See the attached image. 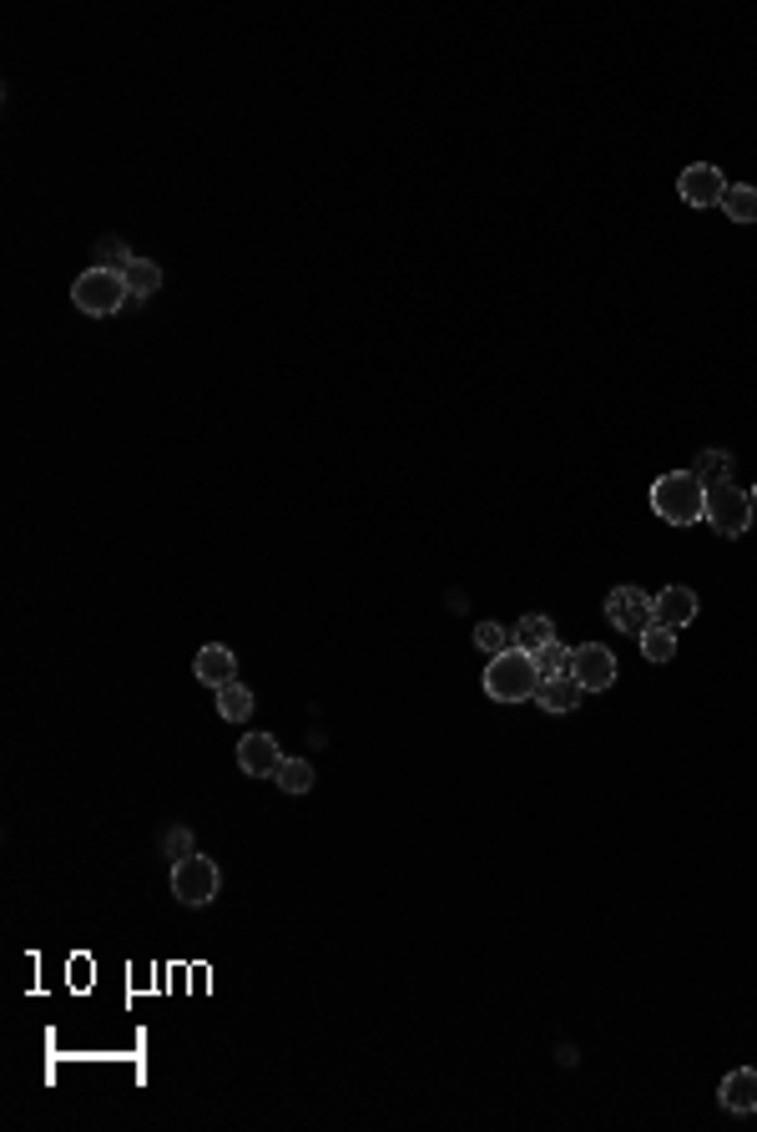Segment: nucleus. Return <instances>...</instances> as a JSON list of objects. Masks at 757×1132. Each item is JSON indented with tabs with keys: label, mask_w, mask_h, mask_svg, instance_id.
I'll return each mask as SVG.
<instances>
[{
	"label": "nucleus",
	"mask_w": 757,
	"mask_h": 1132,
	"mask_svg": "<svg viewBox=\"0 0 757 1132\" xmlns=\"http://www.w3.org/2000/svg\"><path fill=\"white\" fill-rule=\"evenodd\" d=\"M652 511L667 521V526H697L707 516V485L692 471H671L652 485Z\"/></svg>",
	"instance_id": "obj_1"
},
{
	"label": "nucleus",
	"mask_w": 757,
	"mask_h": 1132,
	"mask_svg": "<svg viewBox=\"0 0 757 1132\" xmlns=\"http://www.w3.org/2000/svg\"><path fill=\"white\" fill-rule=\"evenodd\" d=\"M536 688H540L536 652L505 647V652H496L490 667H485V692H490L496 703H525V698H536Z\"/></svg>",
	"instance_id": "obj_2"
},
{
	"label": "nucleus",
	"mask_w": 757,
	"mask_h": 1132,
	"mask_svg": "<svg viewBox=\"0 0 757 1132\" xmlns=\"http://www.w3.org/2000/svg\"><path fill=\"white\" fill-rule=\"evenodd\" d=\"M72 304L81 314H91V319H112L117 309H127L131 304V289H127V274L121 268H87L81 279L72 283Z\"/></svg>",
	"instance_id": "obj_3"
},
{
	"label": "nucleus",
	"mask_w": 757,
	"mask_h": 1132,
	"mask_svg": "<svg viewBox=\"0 0 757 1132\" xmlns=\"http://www.w3.org/2000/svg\"><path fill=\"white\" fill-rule=\"evenodd\" d=\"M717 536L737 542L747 526H753V496L737 491V485H707V516H702Z\"/></svg>",
	"instance_id": "obj_4"
},
{
	"label": "nucleus",
	"mask_w": 757,
	"mask_h": 1132,
	"mask_svg": "<svg viewBox=\"0 0 757 1132\" xmlns=\"http://www.w3.org/2000/svg\"><path fill=\"white\" fill-rule=\"evenodd\" d=\"M222 890V869L207 860V854H188L172 865V895L182 905H213Z\"/></svg>",
	"instance_id": "obj_5"
},
{
	"label": "nucleus",
	"mask_w": 757,
	"mask_h": 1132,
	"mask_svg": "<svg viewBox=\"0 0 757 1132\" xmlns=\"http://www.w3.org/2000/svg\"><path fill=\"white\" fill-rule=\"evenodd\" d=\"M606 622H612L616 633L641 637L656 622V607H652V597H646L641 587H616L612 597H606Z\"/></svg>",
	"instance_id": "obj_6"
},
{
	"label": "nucleus",
	"mask_w": 757,
	"mask_h": 1132,
	"mask_svg": "<svg viewBox=\"0 0 757 1132\" xmlns=\"http://www.w3.org/2000/svg\"><path fill=\"white\" fill-rule=\"evenodd\" d=\"M616 658H612V647H601V643H586V647H570V677L581 683L586 692H606L616 683Z\"/></svg>",
	"instance_id": "obj_7"
},
{
	"label": "nucleus",
	"mask_w": 757,
	"mask_h": 1132,
	"mask_svg": "<svg viewBox=\"0 0 757 1132\" xmlns=\"http://www.w3.org/2000/svg\"><path fill=\"white\" fill-rule=\"evenodd\" d=\"M677 192H682L687 207H722V192H728V177L713 162H692L677 177Z\"/></svg>",
	"instance_id": "obj_8"
},
{
	"label": "nucleus",
	"mask_w": 757,
	"mask_h": 1132,
	"mask_svg": "<svg viewBox=\"0 0 757 1132\" xmlns=\"http://www.w3.org/2000/svg\"><path fill=\"white\" fill-rule=\"evenodd\" d=\"M238 768L253 774V779H278L283 749L273 743V734H243V743H238Z\"/></svg>",
	"instance_id": "obj_9"
},
{
	"label": "nucleus",
	"mask_w": 757,
	"mask_h": 1132,
	"mask_svg": "<svg viewBox=\"0 0 757 1132\" xmlns=\"http://www.w3.org/2000/svg\"><path fill=\"white\" fill-rule=\"evenodd\" d=\"M192 673H197V683H203V688H228V683H238L233 647H222V643L197 647V662H192Z\"/></svg>",
	"instance_id": "obj_10"
},
{
	"label": "nucleus",
	"mask_w": 757,
	"mask_h": 1132,
	"mask_svg": "<svg viewBox=\"0 0 757 1132\" xmlns=\"http://www.w3.org/2000/svg\"><path fill=\"white\" fill-rule=\"evenodd\" d=\"M652 607H656V622H662V627H671V633H682L687 622L697 618V592L692 587H677V582H671L667 592H656L652 597Z\"/></svg>",
	"instance_id": "obj_11"
},
{
	"label": "nucleus",
	"mask_w": 757,
	"mask_h": 1132,
	"mask_svg": "<svg viewBox=\"0 0 757 1132\" xmlns=\"http://www.w3.org/2000/svg\"><path fill=\"white\" fill-rule=\"evenodd\" d=\"M717 1103L728 1107V1112H737V1118L757 1112V1067H732L722 1077V1088H717Z\"/></svg>",
	"instance_id": "obj_12"
},
{
	"label": "nucleus",
	"mask_w": 757,
	"mask_h": 1132,
	"mask_svg": "<svg viewBox=\"0 0 757 1132\" xmlns=\"http://www.w3.org/2000/svg\"><path fill=\"white\" fill-rule=\"evenodd\" d=\"M586 698V688L576 683L570 673H561V677H540V688H536V703L546 708V713H570V708L581 703Z\"/></svg>",
	"instance_id": "obj_13"
},
{
	"label": "nucleus",
	"mask_w": 757,
	"mask_h": 1132,
	"mask_svg": "<svg viewBox=\"0 0 757 1132\" xmlns=\"http://www.w3.org/2000/svg\"><path fill=\"white\" fill-rule=\"evenodd\" d=\"M551 643H555V622L540 618V612L515 622V637H510V647H521V652H540V647H551Z\"/></svg>",
	"instance_id": "obj_14"
},
{
	"label": "nucleus",
	"mask_w": 757,
	"mask_h": 1132,
	"mask_svg": "<svg viewBox=\"0 0 757 1132\" xmlns=\"http://www.w3.org/2000/svg\"><path fill=\"white\" fill-rule=\"evenodd\" d=\"M732 471H737V460H732L728 450H702V456L692 460V475H697L702 485H732Z\"/></svg>",
	"instance_id": "obj_15"
},
{
	"label": "nucleus",
	"mask_w": 757,
	"mask_h": 1132,
	"mask_svg": "<svg viewBox=\"0 0 757 1132\" xmlns=\"http://www.w3.org/2000/svg\"><path fill=\"white\" fill-rule=\"evenodd\" d=\"M722 213H728L732 222H757V188L753 182H728V192H722Z\"/></svg>",
	"instance_id": "obj_16"
},
{
	"label": "nucleus",
	"mask_w": 757,
	"mask_h": 1132,
	"mask_svg": "<svg viewBox=\"0 0 757 1132\" xmlns=\"http://www.w3.org/2000/svg\"><path fill=\"white\" fill-rule=\"evenodd\" d=\"M253 688H243V683H228V688H218V713L228 723H248L253 718Z\"/></svg>",
	"instance_id": "obj_17"
},
{
	"label": "nucleus",
	"mask_w": 757,
	"mask_h": 1132,
	"mask_svg": "<svg viewBox=\"0 0 757 1132\" xmlns=\"http://www.w3.org/2000/svg\"><path fill=\"white\" fill-rule=\"evenodd\" d=\"M121 274H127V289H131V298H152L162 289V268L152 264V258H131L127 268H121Z\"/></svg>",
	"instance_id": "obj_18"
},
{
	"label": "nucleus",
	"mask_w": 757,
	"mask_h": 1132,
	"mask_svg": "<svg viewBox=\"0 0 757 1132\" xmlns=\"http://www.w3.org/2000/svg\"><path fill=\"white\" fill-rule=\"evenodd\" d=\"M637 643H641V658H646V662H671V658H677V633L662 627V622H652Z\"/></svg>",
	"instance_id": "obj_19"
},
{
	"label": "nucleus",
	"mask_w": 757,
	"mask_h": 1132,
	"mask_svg": "<svg viewBox=\"0 0 757 1132\" xmlns=\"http://www.w3.org/2000/svg\"><path fill=\"white\" fill-rule=\"evenodd\" d=\"M278 784H283V794H308V789H313V764H308V759H283Z\"/></svg>",
	"instance_id": "obj_20"
},
{
	"label": "nucleus",
	"mask_w": 757,
	"mask_h": 1132,
	"mask_svg": "<svg viewBox=\"0 0 757 1132\" xmlns=\"http://www.w3.org/2000/svg\"><path fill=\"white\" fill-rule=\"evenodd\" d=\"M536 667H540V677L570 673V647H561V637H555L551 647H540V652H536Z\"/></svg>",
	"instance_id": "obj_21"
},
{
	"label": "nucleus",
	"mask_w": 757,
	"mask_h": 1132,
	"mask_svg": "<svg viewBox=\"0 0 757 1132\" xmlns=\"http://www.w3.org/2000/svg\"><path fill=\"white\" fill-rule=\"evenodd\" d=\"M505 647H510V633L500 627V622H480V627H475V652L496 658V652H505Z\"/></svg>",
	"instance_id": "obj_22"
},
{
	"label": "nucleus",
	"mask_w": 757,
	"mask_h": 1132,
	"mask_svg": "<svg viewBox=\"0 0 757 1132\" xmlns=\"http://www.w3.org/2000/svg\"><path fill=\"white\" fill-rule=\"evenodd\" d=\"M97 253H102V268H127L131 258H137V253H127V243H121V238H97Z\"/></svg>",
	"instance_id": "obj_23"
},
{
	"label": "nucleus",
	"mask_w": 757,
	"mask_h": 1132,
	"mask_svg": "<svg viewBox=\"0 0 757 1132\" xmlns=\"http://www.w3.org/2000/svg\"><path fill=\"white\" fill-rule=\"evenodd\" d=\"M167 854H172V865H177V860H188V854H197V844H192V829H188V824L167 829Z\"/></svg>",
	"instance_id": "obj_24"
},
{
	"label": "nucleus",
	"mask_w": 757,
	"mask_h": 1132,
	"mask_svg": "<svg viewBox=\"0 0 757 1132\" xmlns=\"http://www.w3.org/2000/svg\"><path fill=\"white\" fill-rule=\"evenodd\" d=\"M753 511H757V491H753Z\"/></svg>",
	"instance_id": "obj_25"
}]
</instances>
